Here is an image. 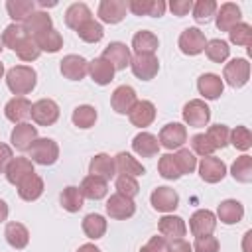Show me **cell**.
Listing matches in <instances>:
<instances>
[{
	"mask_svg": "<svg viewBox=\"0 0 252 252\" xmlns=\"http://www.w3.org/2000/svg\"><path fill=\"white\" fill-rule=\"evenodd\" d=\"M35 83H37V73L30 65H16L6 73V85L18 96L32 93L35 89Z\"/></svg>",
	"mask_w": 252,
	"mask_h": 252,
	"instance_id": "6da1fadb",
	"label": "cell"
},
{
	"mask_svg": "<svg viewBox=\"0 0 252 252\" xmlns=\"http://www.w3.org/2000/svg\"><path fill=\"white\" fill-rule=\"evenodd\" d=\"M28 152L32 161L39 165H53L59 159V146L51 138H37Z\"/></svg>",
	"mask_w": 252,
	"mask_h": 252,
	"instance_id": "7a4b0ae2",
	"label": "cell"
},
{
	"mask_svg": "<svg viewBox=\"0 0 252 252\" xmlns=\"http://www.w3.org/2000/svg\"><path fill=\"white\" fill-rule=\"evenodd\" d=\"M222 77L232 89L244 87L248 83V79H250V63H248V59L238 57V59L228 61L224 65V69H222Z\"/></svg>",
	"mask_w": 252,
	"mask_h": 252,
	"instance_id": "3957f363",
	"label": "cell"
},
{
	"mask_svg": "<svg viewBox=\"0 0 252 252\" xmlns=\"http://www.w3.org/2000/svg\"><path fill=\"white\" fill-rule=\"evenodd\" d=\"M130 69L140 81H150L159 71V61L152 53H136L130 57Z\"/></svg>",
	"mask_w": 252,
	"mask_h": 252,
	"instance_id": "277c9868",
	"label": "cell"
},
{
	"mask_svg": "<svg viewBox=\"0 0 252 252\" xmlns=\"http://www.w3.org/2000/svg\"><path fill=\"white\" fill-rule=\"evenodd\" d=\"M30 116L37 126H51L59 118V106L51 98H39L32 104Z\"/></svg>",
	"mask_w": 252,
	"mask_h": 252,
	"instance_id": "5b68a950",
	"label": "cell"
},
{
	"mask_svg": "<svg viewBox=\"0 0 252 252\" xmlns=\"http://www.w3.org/2000/svg\"><path fill=\"white\" fill-rule=\"evenodd\" d=\"M183 120L187 126H193V128H203L209 124L211 120V108L205 104V100L201 98H193L189 100L185 106H183Z\"/></svg>",
	"mask_w": 252,
	"mask_h": 252,
	"instance_id": "8992f818",
	"label": "cell"
},
{
	"mask_svg": "<svg viewBox=\"0 0 252 252\" xmlns=\"http://www.w3.org/2000/svg\"><path fill=\"white\" fill-rule=\"evenodd\" d=\"M158 142H159V148H165V150L177 148L179 150L187 142V128L179 122H169L159 130Z\"/></svg>",
	"mask_w": 252,
	"mask_h": 252,
	"instance_id": "52a82bcc",
	"label": "cell"
},
{
	"mask_svg": "<svg viewBox=\"0 0 252 252\" xmlns=\"http://www.w3.org/2000/svg\"><path fill=\"white\" fill-rule=\"evenodd\" d=\"M177 45H179L181 53H185V55H199V53H203L207 39L199 28H187L181 32Z\"/></svg>",
	"mask_w": 252,
	"mask_h": 252,
	"instance_id": "ba28073f",
	"label": "cell"
},
{
	"mask_svg": "<svg viewBox=\"0 0 252 252\" xmlns=\"http://www.w3.org/2000/svg\"><path fill=\"white\" fill-rule=\"evenodd\" d=\"M106 213H108L110 219L124 220V219H130L136 213V205L130 197H126L122 193H114L106 201Z\"/></svg>",
	"mask_w": 252,
	"mask_h": 252,
	"instance_id": "9c48e42d",
	"label": "cell"
},
{
	"mask_svg": "<svg viewBox=\"0 0 252 252\" xmlns=\"http://www.w3.org/2000/svg\"><path fill=\"white\" fill-rule=\"evenodd\" d=\"M61 75L69 81H81L89 73V61L83 55H65L61 61Z\"/></svg>",
	"mask_w": 252,
	"mask_h": 252,
	"instance_id": "30bf717a",
	"label": "cell"
},
{
	"mask_svg": "<svg viewBox=\"0 0 252 252\" xmlns=\"http://www.w3.org/2000/svg\"><path fill=\"white\" fill-rule=\"evenodd\" d=\"M217 226V217L213 211L209 209H199L191 215L189 219V230L193 236H205V234H213Z\"/></svg>",
	"mask_w": 252,
	"mask_h": 252,
	"instance_id": "8fae6325",
	"label": "cell"
},
{
	"mask_svg": "<svg viewBox=\"0 0 252 252\" xmlns=\"http://www.w3.org/2000/svg\"><path fill=\"white\" fill-rule=\"evenodd\" d=\"M100 57L106 59L114 67V71H124L130 65V49L122 41H110L104 47V51H102Z\"/></svg>",
	"mask_w": 252,
	"mask_h": 252,
	"instance_id": "7c38bea8",
	"label": "cell"
},
{
	"mask_svg": "<svg viewBox=\"0 0 252 252\" xmlns=\"http://www.w3.org/2000/svg\"><path fill=\"white\" fill-rule=\"evenodd\" d=\"M35 140H37V128L32 126L30 122L16 124L10 134V142L18 152H28Z\"/></svg>",
	"mask_w": 252,
	"mask_h": 252,
	"instance_id": "4fadbf2b",
	"label": "cell"
},
{
	"mask_svg": "<svg viewBox=\"0 0 252 252\" xmlns=\"http://www.w3.org/2000/svg\"><path fill=\"white\" fill-rule=\"evenodd\" d=\"M150 203L159 213H171L179 205V195L171 187H156L150 195Z\"/></svg>",
	"mask_w": 252,
	"mask_h": 252,
	"instance_id": "5bb4252c",
	"label": "cell"
},
{
	"mask_svg": "<svg viewBox=\"0 0 252 252\" xmlns=\"http://www.w3.org/2000/svg\"><path fill=\"white\" fill-rule=\"evenodd\" d=\"M199 175L205 183H219L226 175V165L222 159L215 156H207L199 163Z\"/></svg>",
	"mask_w": 252,
	"mask_h": 252,
	"instance_id": "9a60e30c",
	"label": "cell"
},
{
	"mask_svg": "<svg viewBox=\"0 0 252 252\" xmlns=\"http://www.w3.org/2000/svg\"><path fill=\"white\" fill-rule=\"evenodd\" d=\"M136 102H138V96H136V91L130 85L116 87L112 96H110V104H112L114 112H118V114H128Z\"/></svg>",
	"mask_w": 252,
	"mask_h": 252,
	"instance_id": "2e32d148",
	"label": "cell"
},
{
	"mask_svg": "<svg viewBox=\"0 0 252 252\" xmlns=\"http://www.w3.org/2000/svg\"><path fill=\"white\" fill-rule=\"evenodd\" d=\"M158 230L165 240H179L187 234V226L185 220L177 215H165L159 219L158 222Z\"/></svg>",
	"mask_w": 252,
	"mask_h": 252,
	"instance_id": "e0dca14e",
	"label": "cell"
},
{
	"mask_svg": "<svg viewBox=\"0 0 252 252\" xmlns=\"http://www.w3.org/2000/svg\"><path fill=\"white\" fill-rule=\"evenodd\" d=\"M126 12H128V6H126L124 0H102L98 4V10H96L98 18L104 24H118V22H122Z\"/></svg>",
	"mask_w": 252,
	"mask_h": 252,
	"instance_id": "ac0fdd59",
	"label": "cell"
},
{
	"mask_svg": "<svg viewBox=\"0 0 252 252\" xmlns=\"http://www.w3.org/2000/svg\"><path fill=\"white\" fill-rule=\"evenodd\" d=\"M242 12L234 2H224L217 8V28L220 32H230L236 24H240Z\"/></svg>",
	"mask_w": 252,
	"mask_h": 252,
	"instance_id": "d6986e66",
	"label": "cell"
},
{
	"mask_svg": "<svg viewBox=\"0 0 252 252\" xmlns=\"http://www.w3.org/2000/svg\"><path fill=\"white\" fill-rule=\"evenodd\" d=\"M22 28H24V33L30 35V37H35L47 30L53 28V22H51V16L47 12H32L24 22H22Z\"/></svg>",
	"mask_w": 252,
	"mask_h": 252,
	"instance_id": "ffe728a7",
	"label": "cell"
},
{
	"mask_svg": "<svg viewBox=\"0 0 252 252\" xmlns=\"http://www.w3.org/2000/svg\"><path fill=\"white\" fill-rule=\"evenodd\" d=\"M30 112H32V102L26 96H14L4 106L6 118L14 124H22L26 118H30Z\"/></svg>",
	"mask_w": 252,
	"mask_h": 252,
	"instance_id": "44dd1931",
	"label": "cell"
},
{
	"mask_svg": "<svg viewBox=\"0 0 252 252\" xmlns=\"http://www.w3.org/2000/svg\"><path fill=\"white\" fill-rule=\"evenodd\" d=\"M128 118L138 128L150 126L156 120V106H154V102H150V100H138L132 106V110L128 112Z\"/></svg>",
	"mask_w": 252,
	"mask_h": 252,
	"instance_id": "7402d4cb",
	"label": "cell"
},
{
	"mask_svg": "<svg viewBox=\"0 0 252 252\" xmlns=\"http://www.w3.org/2000/svg\"><path fill=\"white\" fill-rule=\"evenodd\" d=\"M4 173H6V179H8L12 185H18L24 177H28L30 173H35L33 161H32L30 158H22V156H20V158H12Z\"/></svg>",
	"mask_w": 252,
	"mask_h": 252,
	"instance_id": "603a6c76",
	"label": "cell"
},
{
	"mask_svg": "<svg viewBox=\"0 0 252 252\" xmlns=\"http://www.w3.org/2000/svg\"><path fill=\"white\" fill-rule=\"evenodd\" d=\"M126 6L136 16H152V18L163 16L167 8L163 0H130L126 2Z\"/></svg>",
	"mask_w": 252,
	"mask_h": 252,
	"instance_id": "cb8c5ba5",
	"label": "cell"
},
{
	"mask_svg": "<svg viewBox=\"0 0 252 252\" xmlns=\"http://www.w3.org/2000/svg\"><path fill=\"white\" fill-rule=\"evenodd\" d=\"M197 89L199 93L207 98V100H215L222 94V89H224V83L219 75L215 73H203L199 79H197Z\"/></svg>",
	"mask_w": 252,
	"mask_h": 252,
	"instance_id": "d4e9b609",
	"label": "cell"
},
{
	"mask_svg": "<svg viewBox=\"0 0 252 252\" xmlns=\"http://www.w3.org/2000/svg\"><path fill=\"white\" fill-rule=\"evenodd\" d=\"M18 195L24 199V201H35V199H39L41 197V193H43V179L37 175V173H30L28 177H24L18 185Z\"/></svg>",
	"mask_w": 252,
	"mask_h": 252,
	"instance_id": "484cf974",
	"label": "cell"
},
{
	"mask_svg": "<svg viewBox=\"0 0 252 252\" xmlns=\"http://www.w3.org/2000/svg\"><path fill=\"white\" fill-rule=\"evenodd\" d=\"M217 217L224 224H236L244 217V207L236 199H224V201H220V205L217 209Z\"/></svg>",
	"mask_w": 252,
	"mask_h": 252,
	"instance_id": "4316f807",
	"label": "cell"
},
{
	"mask_svg": "<svg viewBox=\"0 0 252 252\" xmlns=\"http://www.w3.org/2000/svg\"><path fill=\"white\" fill-rule=\"evenodd\" d=\"M89 173L96 175L104 181L112 179L116 175V167H114V158H110L108 154H96L91 163H89Z\"/></svg>",
	"mask_w": 252,
	"mask_h": 252,
	"instance_id": "83f0119b",
	"label": "cell"
},
{
	"mask_svg": "<svg viewBox=\"0 0 252 252\" xmlns=\"http://www.w3.org/2000/svg\"><path fill=\"white\" fill-rule=\"evenodd\" d=\"M132 150L142 156V158H154L158 152H159V142H158V136L150 134V132H140L134 136L132 140Z\"/></svg>",
	"mask_w": 252,
	"mask_h": 252,
	"instance_id": "f1b7e54d",
	"label": "cell"
},
{
	"mask_svg": "<svg viewBox=\"0 0 252 252\" xmlns=\"http://www.w3.org/2000/svg\"><path fill=\"white\" fill-rule=\"evenodd\" d=\"M114 167H116V173H120V175H130V177H138V175H144V173H146V167H144L134 156H130L128 152L116 154V158H114Z\"/></svg>",
	"mask_w": 252,
	"mask_h": 252,
	"instance_id": "f546056e",
	"label": "cell"
},
{
	"mask_svg": "<svg viewBox=\"0 0 252 252\" xmlns=\"http://www.w3.org/2000/svg\"><path fill=\"white\" fill-rule=\"evenodd\" d=\"M79 191H81L83 197L93 199V201H98V199L106 197V193H108V183H106L104 179L96 177V175H87V177L81 181Z\"/></svg>",
	"mask_w": 252,
	"mask_h": 252,
	"instance_id": "4dcf8cb0",
	"label": "cell"
},
{
	"mask_svg": "<svg viewBox=\"0 0 252 252\" xmlns=\"http://www.w3.org/2000/svg\"><path fill=\"white\" fill-rule=\"evenodd\" d=\"M89 75L91 79L96 83V85H108L112 79H114V67L102 59V57H96L93 61H89Z\"/></svg>",
	"mask_w": 252,
	"mask_h": 252,
	"instance_id": "1f68e13d",
	"label": "cell"
},
{
	"mask_svg": "<svg viewBox=\"0 0 252 252\" xmlns=\"http://www.w3.org/2000/svg\"><path fill=\"white\" fill-rule=\"evenodd\" d=\"M93 18V12H91V8L87 6V4H83V2H75V4H71L67 10H65V24H67V28H71V30H75L77 32V28L79 26H83L87 20H91Z\"/></svg>",
	"mask_w": 252,
	"mask_h": 252,
	"instance_id": "d6a6232c",
	"label": "cell"
},
{
	"mask_svg": "<svg viewBox=\"0 0 252 252\" xmlns=\"http://www.w3.org/2000/svg\"><path fill=\"white\" fill-rule=\"evenodd\" d=\"M158 45H159L158 35L152 33V32H148V30H140L132 37V49L136 53H152V55H156Z\"/></svg>",
	"mask_w": 252,
	"mask_h": 252,
	"instance_id": "836d02e7",
	"label": "cell"
},
{
	"mask_svg": "<svg viewBox=\"0 0 252 252\" xmlns=\"http://www.w3.org/2000/svg\"><path fill=\"white\" fill-rule=\"evenodd\" d=\"M4 236H6L8 244L12 248H16V250L26 248L28 242H30V232L22 222H8L6 230H4Z\"/></svg>",
	"mask_w": 252,
	"mask_h": 252,
	"instance_id": "e575fe53",
	"label": "cell"
},
{
	"mask_svg": "<svg viewBox=\"0 0 252 252\" xmlns=\"http://www.w3.org/2000/svg\"><path fill=\"white\" fill-rule=\"evenodd\" d=\"M6 12L14 20V24H18V22H24L32 12H35V2L33 0H8Z\"/></svg>",
	"mask_w": 252,
	"mask_h": 252,
	"instance_id": "d590c367",
	"label": "cell"
},
{
	"mask_svg": "<svg viewBox=\"0 0 252 252\" xmlns=\"http://www.w3.org/2000/svg\"><path fill=\"white\" fill-rule=\"evenodd\" d=\"M33 39H35L39 51L57 53V51L63 47V37H61V33H59L57 30H53V28L47 30V32H43V33H39V35H35Z\"/></svg>",
	"mask_w": 252,
	"mask_h": 252,
	"instance_id": "8d00e7d4",
	"label": "cell"
},
{
	"mask_svg": "<svg viewBox=\"0 0 252 252\" xmlns=\"http://www.w3.org/2000/svg\"><path fill=\"white\" fill-rule=\"evenodd\" d=\"M83 232L96 240V238H102L104 232H106V219L102 215H96V213H91L83 219Z\"/></svg>",
	"mask_w": 252,
	"mask_h": 252,
	"instance_id": "74e56055",
	"label": "cell"
},
{
	"mask_svg": "<svg viewBox=\"0 0 252 252\" xmlns=\"http://www.w3.org/2000/svg\"><path fill=\"white\" fill-rule=\"evenodd\" d=\"M59 201H61V207H63L67 213H79V211L83 209V201H85V197L81 195L79 187L69 185V187H65V189L61 191Z\"/></svg>",
	"mask_w": 252,
	"mask_h": 252,
	"instance_id": "f35d334b",
	"label": "cell"
},
{
	"mask_svg": "<svg viewBox=\"0 0 252 252\" xmlns=\"http://www.w3.org/2000/svg\"><path fill=\"white\" fill-rule=\"evenodd\" d=\"M71 120H73V124H75L77 128L87 130V128L94 126V122H96V108L91 106V104H79V106L73 110Z\"/></svg>",
	"mask_w": 252,
	"mask_h": 252,
	"instance_id": "ab89813d",
	"label": "cell"
},
{
	"mask_svg": "<svg viewBox=\"0 0 252 252\" xmlns=\"http://www.w3.org/2000/svg\"><path fill=\"white\" fill-rule=\"evenodd\" d=\"M22 61H35L37 57H39V47H37V43H35V39L33 37H30V35H24L16 45H14V49H12Z\"/></svg>",
	"mask_w": 252,
	"mask_h": 252,
	"instance_id": "60d3db41",
	"label": "cell"
},
{
	"mask_svg": "<svg viewBox=\"0 0 252 252\" xmlns=\"http://www.w3.org/2000/svg\"><path fill=\"white\" fill-rule=\"evenodd\" d=\"M230 175L238 183H250L252 181V158L246 154L236 158V161L230 165Z\"/></svg>",
	"mask_w": 252,
	"mask_h": 252,
	"instance_id": "b9f144b4",
	"label": "cell"
},
{
	"mask_svg": "<svg viewBox=\"0 0 252 252\" xmlns=\"http://www.w3.org/2000/svg\"><path fill=\"white\" fill-rule=\"evenodd\" d=\"M77 35H79L83 41H87V43H96V41L102 39L104 30H102V24H100V22H96V20L91 18V20H87L83 26L77 28Z\"/></svg>",
	"mask_w": 252,
	"mask_h": 252,
	"instance_id": "7bdbcfd3",
	"label": "cell"
},
{
	"mask_svg": "<svg viewBox=\"0 0 252 252\" xmlns=\"http://www.w3.org/2000/svg\"><path fill=\"white\" fill-rule=\"evenodd\" d=\"M203 51L207 53V57H209L213 63H224V61L228 59V55H230V47H228V43L222 41V39H209Z\"/></svg>",
	"mask_w": 252,
	"mask_h": 252,
	"instance_id": "ee69618b",
	"label": "cell"
},
{
	"mask_svg": "<svg viewBox=\"0 0 252 252\" xmlns=\"http://www.w3.org/2000/svg\"><path fill=\"white\" fill-rule=\"evenodd\" d=\"M217 2L215 0H197L193 4V20L197 24H207L215 14H217Z\"/></svg>",
	"mask_w": 252,
	"mask_h": 252,
	"instance_id": "f6af8a7d",
	"label": "cell"
},
{
	"mask_svg": "<svg viewBox=\"0 0 252 252\" xmlns=\"http://www.w3.org/2000/svg\"><path fill=\"white\" fill-rule=\"evenodd\" d=\"M205 136L209 138V142L213 144L215 150H222V148H226V144H228L230 130H228V126H224V124H215V126H209V130H207Z\"/></svg>",
	"mask_w": 252,
	"mask_h": 252,
	"instance_id": "bcb514c9",
	"label": "cell"
},
{
	"mask_svg": "<svg viewBox=\"0 0 252 252\" xmlns=\"http://www.w3.org/2000/svg\"><path fill=\"white\" fill-rule=\"evenodd\" d=\"M173 159H175V163H177L181 175L193 173L195 167H197V158H195V154H193L189 148H179V150L173 154Z\"/></svg>",
	"mask_w": 252,
	"mask_h": 252,
	"instance_id": "7dc6e473",
	"label": "cell"
},
{
	"mask_svg": "<svg viewBox=\"0 0 252 252\" xmlns=\"http://www.w3.org/2000/svg\"><path fill=\"white\" fill-rule=\"evenodd\" d=\"M158 171H159V175H161L163 179H169V181H175V179L181 177V171H179V167H177V163H175V159H173V154H163V156L159 158V161H158Z\"/></svg>",
	"mask_w": 252,
	"mask_h": 252,
	"instance_id": "c3c4849f",
	"label": "cell"
},
{
	"mask_svg": "<svg viewBox=\"0 0 252 252\" xmlns=\"http://www.w3.org/2000/svg\"><path fill=\"white\" fill-rule=\"evenodd\" d=\"M228 37H230V43L248 47V45L252 43V28H250V24H246V22L236 24V26L228 32Z\"/></svg>",
	"mask_w": 252,
	"mask_h": 252,
	"instance_id": "681fc988",
	"label": "cell"
},
{
	"mask_svg": "<svg viewBox=\"0 0 252 252\" xmlns=\"http://www.w3.org/2000/svg\"><path fill=\"white\" fill-rule=\"evenodd\" d=\"M228 142H230L236 150L246 152V150H250V146H252V134H250V130H248L246 126H236L234 130H230Z\"/></svg>",
	"mask_w": 252,
	"mask_h": 252,
	"instance_id": "f907efd6",
	"label": "cell"
},
{
	"mask_svg": "<svg viewBox=\"0 0 252 252\" xmlns=\"http://www.w3.org/2000/svg\"><path fill=\"white\" fill-rule=\"evenodd\" d=\"M116 193H122L130 199H134L138 193H140V185L136 181V177H130V175H118L116 177Z\"/></svg>",
	"mask_w": 252,
	"mask_h": 252,
	"instance_id": "816d5d0a",
	"label": "cell"
},
{
	"mask_svg": "<svg viewBox=\"0 0 252 252\" xmlns=\"http://www.w3.org/2000/svg\"><path fill=\"white\" fill-rule=\"evenodd\" d=\"M24 35H26V33H24L22 24H10V26H6L4 32H2V45L14 49V45H16Z\"/></svg>",
	"mask_w": 252,
	"mask_h": 252,
	"instance_id": "f5cc1de1",
	"label": "cell"
},
{
	"mask_svg": "<svg viewBox=\"0 0 252 252\" xmlns=\"http://www.w3.org/2000/svg\"><path fill=\"white\" fill-rule=\"evenodd\" d=\"M191 152L197 154V156L207 158V156H213L215 148H213V144L209 142V138L205 134H195V136H191Z\"/></svg>",
	"mask_w": 252,
	"mask_h": 252,
	"instance_id": "db71d44e",
	"label": "cell"
},
{
	"mask_svg": "<svg viewBox=\"0 0 252 252\" xmlns=\"http://www.w3.org/2000/svg\"><path fill=\"white\" fill-rule=\"evenodd\" d=\"M219 240L211 234H205V236H197L195 238V244L191 246L195 252H219Z\"/></svg>",
	"mask_w": 252,
	"mask_h": 252,
	"instance_id": "11a10c76",
	"label": "cell"
},
{
	"mask_svg": "<svg viewBox=\"0 0 252 252\" xmlns=\"http://www.w3.org/2000/svg\"><path fill=\"white\" fill-rule=\"evenodd\" d=\"M140 252H167V240L163 236H152L142 248Z\"/></svg>",
	"mask_w": 252,
	"mask_h": 252,
	"instance_id": "9f6ffc18",
	"label": "cell"
},
{
	"mask_svg": "<svg viewBox=\"0 0 252 252\" xmlns=\"http://www.w3.org/2000/svg\"><path fill=\"white\" fill-rule=\"evenodd\" d=\"M169 10L173 12V16H187L193 10V2L191 0H171L169 2Z\"/></svg>",
	"mask_w": 252,
	"mask_h": 252,
	"instance_id": "6f0895ef",
	"label": "cell"
},
{
	"mask_svg": "<svg viewBox=\"0 0 252 252\" xmlns=\"http://www.w3.org/2000/svg\"><path fill=\"white\" fill-rule=\"evenodd\" d=\"M12 158H14L12 148H10L8 144L0 142V173H4V171H6V167H8V163H10V159H12Z\"/></svg>",
	"mask_w": 252,
	"mask_h": 252,
	"instance_id": "680465c9",
	"label": "cell"
},
{
	"mask_svg": "<svg viewBox=\"0 0 252 252\" xmlns=\"http://www.w3.org/2000/svg\"><path fill=\"white\" fill-rule=\"evenodd\" d=\"M167 252H193V248H191V244L187 240L179 238V240H171L167 244Z\"/></svg>",
	"mask_w": 252,
	"mask_h": 252,
	"instance_id": "91938a15",
	"label": "cell"
},
{
	"mask_svg": "<svg viewBox=\"0 0 252 252\" xmlns=\"http://www.w3.org/2000/svg\"><path fill=\"white\" fill-rule=\"evenodd\" d=\"M6 219H8V205H6V201L0 199V222H4Z\"/></svg>",
	"mask_w": 252,
	"mask_h": 252,
	"instance_id": "94428289",
	"label": "cell"
},
{
	"mask_svg": "<svg viewBox=\"0 0 252 252\" xmlns=\"http://www.w3.org/2000/svg\"><path fill=\"white\" fill-rule=\"evenodd\" d=\"M77 252H100L94 244H81L79 248H77Z\"/></svg>",
	"mask_w": 252,
	"mask_h": 252,
	"instance_id": "6125c7cd",
	"label": "cell"
},
{
	"mask_svg": "<svg viewBox=\"0 0 252 252\" xmlns=\"http://www.w3.org/2000/svg\"><path fill=\"white\" fill-rule=\"evenodd\" d=\"M252 236V230H248L246 234H244V252H250V248H248V238Z\"/></svg>",
	"mask_w": 252,
	"mask_h": 252,
	"instance_id": "be15d7a7",
	"label": "cell"
},
{
	"mask_svg": "<svg viewBox=\"0 0 252 252\" xmlns=\"http://www.w3.org/2000/svg\"><path fill=\"white\" fill-rule=\"evenodd\" d=\"M55 4H57V2H45V0H39V6H43V8H45V6H55Z\"/></svg>",
	"mask_w": 252,
	"mask_h": 252,
	"instance_id": "e7e4bbea",
	"label": "cell"
},
{
	"mask_svg": "<svg viewBox=\"0 0 252 252\" xmlns=\"http://www.w3.org/2000/svg\"><path fill=\"white\" fill-rule=\"evenodd\" d=\"M2 75H4V65L0 63V79H2Z\"/></svg>",
	"mask_w": 252,
	"mask_h": 252,
	"instance_id": "03108f58",
	"label": "cell"
},
{
	"mask_svg": "<svg viewBox=\"0 0 252 252\" xmlns=\"http://www.w3.org/2000/svg\"><path fill=\"white\" fill-rule=\"evenodd\" d=\"M2 49H4V45H2V37H0V51H2Z\"/></svg>",
	"mask_w": 252,
	"mask_h": 252,
	"instance_id": "003e7915",
	"label": "cell"
}]
</instances>
